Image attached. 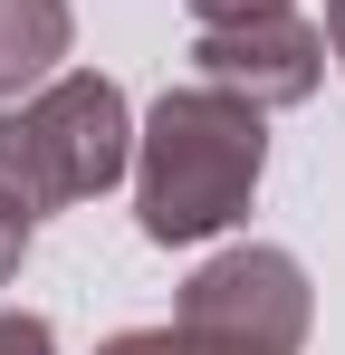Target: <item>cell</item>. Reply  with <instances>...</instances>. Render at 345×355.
<instances>
[{"label": "cell", "instance_id": "6da1fadb", "mask_svg": "<svg viewBox=\"0 0 345 355\" xmlns=\"http://www.w3.org/2000/svg\"><path fill=\"white\" fill-rule=\"evenodd\" d=\"M269 173V116L221 87H163L154 116L134 125V221L154 250L211 240L249 211V192Z\"/></svg>", "mask_w": 345, "mask_h": 355}, {"label": "cell", "instance_id": "7a4b0ae2", "mask_svg": "<svg viewBox=\"0 0 345 355\" xmlns=\"http://www.w3.org/2000/svg\"><path fill=\"white\" fill-rule=\"evenodd\" d=\"M134 173V106L96 67L48 77L29 106H0V202L19 221H48L67 202H96Z\"/></svg>", "mask_w": 345, "mask_h": 355}, {"label": "cell", "instance_id": "3957f363", "mask_svg": "<svg viewBox=\"0 0 345 355\" xmlns=\"http://www.w3.org/2000/svg\"><path fill=\"white\" fill-rule=\"evenodd\" d=\"M172 317H182V327H211L230 346H259V355H297L317 297H307V269H297L288 250H259V240H249V250L202 259Z\"/></svg>", "mask_w": 345, "mask_h": 355}, {"label": "cell", "instance_id": "277c9868", "mask_svg": "<svg viewBox=\"0 0 345 355\" xmlns=\"http://www.w3.org/2000/svg\"><path fill=\"white\" fill-rule=\"evenodd\" d=\"M192 77L221 87V96H249L259 116H269V106H307L317 77H326V29H307L297 10L211 19V29L192 39Z\"/></svg>", "mask_w": 345, "mask_h": 355}, {"label": "cell", "instance_id": "5b68a950", "mask_svg": "<svg viewBox=\"0 0 345 355\" xmlns=\"http://www.w3.org/2000/svg\"><path fill=\"white\" fill-rule=\"evenodd\" d=\"M77 39V10L67 0H0V96L19 87H48L57 58Z\"/></svg>", "mask_w": 345, "mask_h": 355}, {"label": "cell", "instance_id": "8992f818", "mask_svg": "<svg viewBox=\"0 0 345 355\" xmlns=\"http://www.w3.org/2000/svg\"><path fill=\"white\" fill-rule=\"evenodd\" d=\"M96 355H259V346H230V336H211V327H125V336H106Z\"/></svg>", "mask_w": 345, "mask_h": 355}, {"label": "cell", "instance_id": "52a82bcc", "mask_svg": "<svg viewBox=\"0 0 345 355\" xmlns=\"http://www.w3.org/2000/svg\"><path fill=\"white\" fill-rule=\"evenodd\" d=\"M0 355H57L48 317H29V307H10V317H0Z\"/></svg>", "mask_w": 345, "mask_h": 355}, {"label": "cell", "instance_id": "ba28073f", "mask_svg": "<svg viewBox=\"0 0 345 355\" xmlns=\"http://www.w3.org/2000/svg\"><path fill=\"white\" fill-rule=\"evenodd\" d=\"M19 259H29V221H19V211L0 202V288L19 279Z\"/></svg>", "mask_w": 345, "mask_h": 355}, {"label": "cell", "instance_id": "9c48e42d", "mask_svg": "<svg viewBox=\"0 0 345 355\" xmlns=\"http://www.w3.org/2000/svg\"><path fill=\"white\" fill-rule=\"evenodd\" d=\"M182 10H192V19L211 29V19H249V10H288V0H182Z\"/></svg>", "mask_w": 345, "mask_h": 355}, {"label": "cell", "instance_id": "30bf717a", "mask_svg": "<svg viewBox=\"0 0 345 355\" xmlns=\"http://www.w3.org/2000/svg\"><path fill=\"white\" fill-rule=\"evenodd\" d=\"M326 58L345 67V0H326Z\"/></svg>", "mask_w": 345, "mask_h": 355}]
</instances>
